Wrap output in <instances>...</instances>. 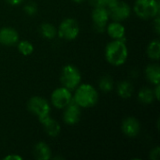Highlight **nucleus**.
Masks as SVG:
<instances>
[{
  "instance_id": "nucleus-27",
  "label": "nucleus",
  "mask_w": 160,
  "mask_h": 160,
  "mask_svg": "<svg viewBox=\"0 0 160 160\" xmlns=\"http://www.w3.org/2000/svg\"><path fill=\"white\" fill-rule=\"evenodd\" d=\"M155 31L158 35L160 33V17L159 15L156 17L155 19Z\"/></svg>"
},
{
  "instance_id": "nucleus-15",
  "label": "nucleus",
  "mask_w": 160,
  "mask_h": 160,
  "mask_svg": "<svg viewBox=\"0 0 160 160\" xmlns=\"http://www.w3.org/2000/svg\"><path fill=\"white\" fill-rule=\"evenodd\" d=\"M106 30L109 34V36L113 39H122L125 38L126 35V28L123 24L120 23V22H113L110 23Z\"/></svg>"
},
{
  "instance_id": "nucleus-10",
  "label": "nucleus",
  "mask_w": 160,
  "mask_h": 160,
  "mask_svg": "<svg viewBox=\"0 0 160 160\" xmlns=\"http://www.w3.org/2000/svg\"><path fill=\"white\" fill-rule=\"evenodd\" d=\"M63 120L67 125L73 126L76 125L81 118V107L75 103V101L72 99L71 102L65 108Z\"/></svg>"
},
{
  "instance_id": "nucleus-31",
  "label": "nucleus",
  "mask_w": 160,
  "mask_h": 160,
  "mask_svg": "<svg viewBox=\"0 0 160 160\" xmlns=\"http://www.w3.org/2000/svg\"><path fill=\"white\" fill-rule=\"evenodd\" d=\"M72 1H74L75 3H78V4H80V3H82V2H83L84 0H72Z\"/></svg>"
},
{
  "instance_id": "nucleus-7",
  "label": "nucleus",
  "mask_w": 160,
  "mask_h": 160,
  "mask_svg": "<svg viewBox=\"0 0 160 160\" xmlns=\"http://www.w3.org/2000/svg\"><path fill=\"white\" fill-rule=\"evenodd\" d=\"M52 105L57 109H65L72 100V95L70 90L62 86L56 88L51 97Z\"/></svg>"
},
{
  "instance_id": "nucleus-4",
  "label": "nucleus",
  "mask_w": 160,
  "mask_h": 160,
  "mask_svg": "<svg viewBox=\"0 0 160 160\" xmlns=\"http://www.w3.org/2000/svg\"><path fill=\"white\" fill-rule=\"evenodd\" d=\"M81 80H82L81 72L75 66L67 65L63 68L60 76V81L64 87L68 88L70 91L74 90L80 85Z\"/></svg>"
},
{
  "instance_id": "nucleus-14",
  "label": "nucleus",
  "mask_w": 160,
  "mask_h": 160,
  "mask_svg": "<svg viewBox=\"0 0 160 160\" xmlns=\"http://www.w3.org/2000/svg\"><path fill=\"white\" fill-rule=\"evenodd\" d=\"M33 155L36 159L49 160L52 158V151L45 142H39L34 146Z\"/></svg>"
},
{
  "instance_id": "nucleus-21",
  "label": "nucleus",
  "mask_w": 160,
  "mask_h": 160,
  "mask_svg": "<svg viewBox=\"0 0 160 160\" xmlns=\"http://www.w3.org/2000/svg\"><path fill=\"white\" fill-rule=\"evenodd\" d=\"M18 51L22 55H30L34 52V46L28 40H22L18 43Z\"/></svg>"
},
{
  "instance_id": "nucleus-3",
  "label": "nucleus",
  "mask_w": 160,
  "mask_h": 160,
  "mask_svg": "<svg viewBox=\"0 0 160 160\" xmlns=\"http://www.w3.org/2000/svg\"><path fill=\"white\" fill-rule=\"evenodd\" d=\"M133 9L138 17L149 20L159 15V2L158 0H136Z\"/></svg>"
},
{
  "instance_id": "nucleus-8",
  "label": "nucleus",
  "mask_w": 160,
  "mask_h": 160,
  "mask_svg": "<svg viewBox=\"0 0 160 160\" xmlns=\"http://www.w3.org/2000/svg\"><path fill=\"white\" fill-rule=\"evenodd\" d=\"M109 18V10L106 8H94V10L92 11V20L94 22V27L97 32L102 33L106 30Z\"/></svg>"
},
{
  "instance_id": "nucleus-22",
  "label": "nucleus",
  "mask_w": 160,
  "mask_h": 160,
  "mask_svg": "<svg viewBox=\"0 0 160 160\" xmlns=\"http://www.w3.org/2000/svg\"><path fill=\"white\" fill-rule=\"evenodd\" d=\"M98 85L101 91L108 93V92H111L113 88V81L110 76H103L99 80Z\"/></svg>"
},
{
  "instance_id": "nucleus-25",
  "label": "nucleus",
  "mask_w": 160,
  "mask_h": 160,
  "mask_svg": "<svg viewBox=\"0 0 160 160\" xmlns=\"http://www.w3.org/2000/svg\"><path fill=\"white\" fill-rule=\"evenodd\" d=\"M160 156V149L159 147H156L155 149L152 150L151 154H150V158L153 160H158Z\"/></svg>"
},
{
  "instance_id": "nucleus-9",
  "label": "nucleus",
  "mask_w": 160,
  "mask_h": 160,
  "mask_svg": "<svg viewBox=\"0 0 160 160\" xmlns=\"http://www.w3.org/2000/svg\"><path fill=\"white\" fill-rule=\"evenodd\" d=\"M109 15L114 22H122L127 20L131 13V8L126 2H118L114 7L109 8Z\"/></svg>"
},
{
  "instance_id": "nucleus-11",
  "label": "nucleus",
  "mask_w": 160,
  "mask_h": 160,
  "mask_svg": "<svg viewBox=\"0 0 160 160\" xmlns=\"http://www.w3.org/2000/svg\"><path fill=\"white\" fill-rule=\"evenodd\" d=\"M141 130L140 122L134 117H128L122 123V131L129 138L136 137Z\"/></svg>"
},
{
  "instance_id": "nucleus-17",
  "label": "nucleus",
  "mask_w": 160,
  "mask_h": 160,
  "mask_svg": "<svg viewBox=\"0 0 160 160\" xmlns=\"http://www.w3.org/2000/svg\"><path fill=\"white\" fill-rule=\"evenodd\" d=\"M133 92H134L133 85L128 81L121 82L117 86V94L122 98H129L132 96Z\"/></svg>"
},
{
  "instance_id": "nucleus-5",
  "label": "nucleus",
  "mask_w": 160,
  "mask_h": 160,
  "mask_svg": "<svg viewBox=\"0 0 160 160\" xmlns=\"http://www.w3.org/2000/svg\"><path fill=\"white\" fill-rule=\"evenodd\" d=\"M27 108L33 114H35L38 118L39 121L47 116H50V112H51L50 105L48 101L41 97L31 98L28 100Z\"/></svg>"
},
{
  "instance_id": "nucleus-16",
  "label": "nucleus",
  "mask_w": 160,
  "mask_h": 160,
  "mask_svg": "<svg viewBox=\"0 0 160 160\" xmlns=\"http://www.w3.org/2000/svg\"><path fill=\"white\" fill-rule=\"evenodd\" d=\"M145 76L147 80L154 84H159L160 68L158 64H151L145 69Z\"/></svg>"
},
{
  "instance_id": "nucleus-24",
  "label": "nucleus",
  "mask_w": 160,
  "mask_h": 160,
  "mask_svg": "<svg viewBox=\"0 0 160 160\" xmlns=\"http://www.w3.org/2000/svg\"><path fill=\"white\" fill-rule=\"evenodd\" d=\"M90 6L95 8H105V0H88Z\"/></svg>"
},
{
  "instance_id": "nucleus-23",
  "label": "nucleus",
  "mask_w": 160,
  "mask_h": 160,
  "mask_svg": "<svg viewBox=\"0 0 160 160\" xmlns=\"http://www.w3.org/2000/svg\"><path fill=\"white\" fill-rule=\"evenodd\" d=\"M37 10H38L37 6L33 2H30V3H28V4H26L24 6V11H25V13L28 14V15H30V16L35 15L37 13Z\"/></svg>"
},
{
  "instance_id": "nucleus-28",
  "label": "nucleus",
  "mask_w": 160,
  "mask_h": 160,
  "mask_svg": "<svg viewBox=\"0 0 160 160\" xmlns=\"http://www.w3.org/2000/svg\"><path fill=\"white\" fill-rule=\"evenodd\" d=\"M5 159L6 160H22V158L20 156H18V155H9V156H7V157L5 158Z\"/></svg>"
},
{
  "instance_id": "nucleus-2",
  "label": "nucleus",
  "mask_w": 160,
  "mask_h": 160,
  "mask_svg": "<svg viewBox=\"0 0 160 160\" xmlns=\"http://www.w3.org/2000/svg\"><path fill=\"white\" fill-rule=\"evenodd\" d=\"M73 100L82 108H90L97 104L98 93L89 83H83L76 88Z\"/></svg>"
},
{
  "instance_id": "nucleus-6",
  "label": "nucleus",
  "mask_w": 160,
  "mask_h": 160,
  "mask_svg": "<svg viewBox=\"0 0 160 160\" xmlns=\"http://www.w3.org/2000/svg\"><path fill=\"white\" fill-rule=\"evenodd\" d=\"M80 33V26L76 20L72 18L65 19L59 25L57 34L61 38L66 40L75 39Z\"/></svg>"
},
{
  "instance_id": "nucleus-1",
  "label": "nucleus",
  "mask_w": 160,
  "mask_h": 160,
  "mask_svg": "<svg viewBox=\"0 0 160 160\" xmlns=\"http://www.w3.org/2000/svg\"><path fill=\"white\" fill-rule=\"evenodd\" d=\"M128 51L125 42V38L114 39L108 43L105 49V57L108 63L112 66L119 67L125 64L128 59Z\"/></svg>"
},
{
  "instance_id": "nucleus-30",
  "label": "nucleus",
  "mask_w": 160,
  "mask_h": 160,
  "mask_svg": "<svg viewBox=\"0 0 160 160\" xmlns=\"http://www.w3.org/2000/svg\"><path fill=\"white\" fill-rule=\"evenodd\" d=\"M22 1L23 0H7V2L11 6H18L21 3H22Z\"/></svg>"
},
{
  "instance_id": "nucleus-18",
  "label": "nucleus",
  "mask_w": 160,
  "mask_h": 160,
  "mask_svg": "<svg viewBox=\"0 0 160 160\" xmlns=\"http://www.w3.org/2000/svg\"><path fill=\"white\" fill-rule=\"evenodd\" d=\"M147 55L152 60H159L160 58V42L159 39L152 40L147 47Z\"/></svg>"
},
{
  "instance_id": "nucleus-12",
  "label": "nucleus",
  "mask_w": 160,
  "mask_h": 160,
  "mask_svg": "<svg viewBox=\"0 0 160 160\" xmlns=\"http://www.w3.org/2000/svg\"><path fill=\"white\" fill-rule=\"evenodd\" d=\"M18 32L10 27H3L0 29V43L6 46H11L18 42Z\"/></svg>"
},
{
  "instance_id": "nucleus-26",
  "label": "nucleus",
  "mask_w": 160,
  "mask_h": 160,
  "mask_svg": "<svg viewBox=\"0 0 160 160\" xmlns=\"http://www.w3.org/2000/svg\"><path fill=\"white\" fill-rule=\"evenodd\" d=\"M119 2V0H105V8H112V7H114L117 3Z\"/></svg>"
},
{
  "instance_id": "nucleus-13",
  "label": "nucleus",
  "mask_w": 160,
  "mask_h": 160,
  "mask_svg": "<svg viewBox=\"0 0 160 160\" xmlns=\"http://www.w3.org/2000/svg\"><path fill=\"white\" fill-rule=\"evenodd\" d=\"M39 122L42 124L45 132L49 136L55 138V137H57L59 135V133L61 131V127H60V125H59V123L57 121L51 118L50 116H47V117L41 119Z\"/></svg>"
},
{
  "instance_id": "nucleus-19",
  "label": "nucleus",
  "mask_w": 160,
  "mask_h": 160,
  "mask_svg": "<svg viewBox=\"0 0 160 160\" xmlns=\"http://www.w3.org/2000/svg\"><path fill=\"white\" fill-rule=\"evenodd\" d=\"M138 98H139V100L143 104H151L156 99L154 91L148 87L142 88L139 92Z\"/></svg>"
},
{
  "instance_id": "nucleus-20",
  "label": "nucleus",
  "mask_w": 160,
  "mask_h": 160,
  "mask_svg": "<svg viewBox=\"0 0 160 160\" xmlns=\"http://www.w3.org/2000/svg\"><path fill=\"white\" fill-rule=\"evenodd\" d=\"M40 33L43 38L48 39H52L57 35V29L53 24L50 22H44L40 26Z\"/></svg>"
},
{
  "instance_id": "nucleus-29",
  "label": "nucleus",
  "mask_w": 160,
  "mask_h": 160,
  "mask_svg": "<svg viewBox=\"0 0 160 160\" xmlns=\"http://www.w3.org/2000/svg\"><path fill=\"white\" fill-rule=\"evenodd\" d=\"M159 84H156V89L155 90H153L154 91V94H155V98H156V99L157 100H159Z\"/></svg>"
}]
</instances>
